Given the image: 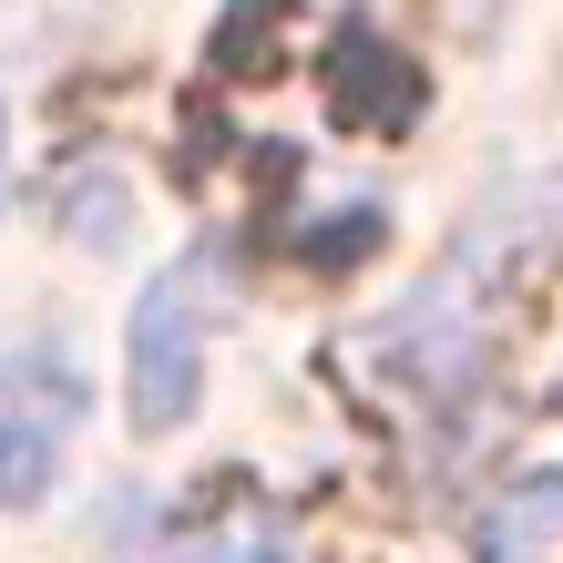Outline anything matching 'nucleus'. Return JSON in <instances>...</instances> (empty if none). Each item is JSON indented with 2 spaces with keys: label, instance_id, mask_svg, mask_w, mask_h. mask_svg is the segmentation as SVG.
Returning <instances> with one entry per match:
<instances>
[{
  "label": "nucleus",
  "instance_id": "nucleus-2",
  "mask_svg": "<svg viewBox=\"0 0 563 563\" xmlns=\"http://www.w3.org/2000/svg\"><path fill=\"white\" fill-rule=\"evenodd\" d=\"M73 420H82V379L62 369V358L21 349L0 358V503H42L62 451H73Z\"/></svg>",
  "mask_w": 563,
  "mask_h": 563
},
{
  "label": "nucleus",
  "instance_id": "nucleus-1",
  "mask_svg": "<svg viewBox=\"0 0 563 563\" xmlns=\"http://www.w3.org/2000/svg\"><path fill=\"white\" fill-rule=\"evenodd\" d=\"M206 277L175 267V277H154L134 297V339H123V400H134V430L144 441H164V430H185L195 410V379H206V297H195Z\"/></svg>",
  "mask_w": 563,
  "mask_h": 563
},
{
  "label": "nucleus",
  "instance_id": "nucleus-4",
  "mask_svg": "<svg viewBox=\"0 0 563 563\" xmlns=\"http://www.w3.org/2000/svg\"><path fill=\"white\" fill-rule=\"evenodd\" d=\"M482 563H543L563 543V472H533V482H512L503 503L482 512Z\"/></svg>",
  "mask_w": 563,
  "mask_h": 563
},
{
  "label": "nucleus",
  "instance_id": "nucleus-5",
  "mask_svg": "<svg viewBox=\"0 0 563 563\" xmlns=\"http://www.w3.org/2000/svg\"><path fill=\"white\" fill-rule=\"evenodd\" d=\"M164 563H297V533L277 512H256L236 522V533H185V543H164Z\"/></svg>",
  "mask_w": 563,
  "mask_h": 563
},
{
  "label": "nucleus",
  "instance_id": "nucleus-3",
  "mask_svg": "<svg viewBox=\"0 0 563 563\" xmlns=\"http://www.w3.org/2000/svg\"><path fill=\"white\" fill-rule=\"evenodd\" d=\"M328 113H339L349 134H400V123H420L410 52L369 42V31H339V52H328Z\"/></svg>",
  "mask_w": 563,
  "mask_h": 563
}]
</instances>
